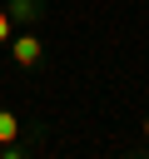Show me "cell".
Wrapping results in <instances>:
<instances>
[{
    "mask_svg": "<svg viewBox=\"0 0 149 159\" xmlns=\"http://www.w3.org/2000/svg\"><path fill=\"white\" fill-rule=\"evenodd\" d=\"M10 35H15V20H10V10L0 5V45H10Z\"/></svg>",
    "mask_w": 149,
    "mask_h": 159,
    "instance_id": "4",
    "label": "cell"
},
{
    "mask_svg": "<svg viewBox=\"0 0 149 159\" xmlns=\"http://www.w3.org/2000/svg\"><path fill=\"white\" fill-rule=\"evenodd\" d=\"M144 144H149V119H144Z\"/></svg>",
    "mask_w": 149,
    "mask_h": 159,
    "instance_id": "5",
    "label": "cell"
},
{
    "mask_svg": "<svg viewBox=\"0 0 149 159\" xmlns=\"http://www.w3.org/2000/svg\"><path fill=\"white\" fill-rule=\"evenodd\" d=\"M5 50H10V60H15L20 70H40V65H45V45H40L35 30H15Z\"/></svg>",
    "mask_w": 149,
    "mask_h": 159,
    "instance_id": "1",
    "label": "cell"
},
{
    "mask_svg": "<svg viewBox=\"0 0 149 159\" xmlns=\"http://www.w3.org/2000/svg\"><path fill=\"white\" fill-rule=\"evenodd\" d=\"M25 134V119L15 114V109H0V144H10V139H20Z\"/></svg>",
    "mask_w": 149,
    "mask_h": 159,
    "instance_id": "3",
    "label": "cell"
},
{
    "mask_svg": "<svg viewBox=\"0 0 149 159\" xmlns=\"http://www.w3.org/2000/svg\"><path fill=\"white\" fill-rule=\"evenodd\" d=\"M5 10H10V20H15V30H35L40 20H45V0H5Z\"/></svg>",
    "mask_w": 149,
    "mask_h": 159,
    "instance_id": "2",
    "label": "cell"
}]
</instances>
